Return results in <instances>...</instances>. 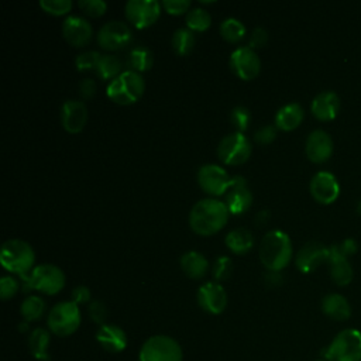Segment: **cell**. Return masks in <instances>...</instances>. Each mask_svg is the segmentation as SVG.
I'll list each match as a JSON object with an SVG mask.
<instances>
[{
    "mask_svg": "<svg viewBox=\"0 0 361 361\" xmlns=\"http://www.w3.org/2000/svg\"><path fill=\"white\" fill-rule=\"evenodd\" d=\"M230 121H231L233 127L235 128V131L244 133L250 127L251 113L244 106H235V107H233V110L230 113Z\"/></svg>",
    "mask_w": 361,
    "mask_h": 361,
    "instance_id": "cell-35",
    "label": "cell"
},
{
    "mask_svg": "<svg viewBox=\"0 0 361 361\" xmlns=\"http://www.w3.org/2000/svg\"><path fill=\"white\" fill-rule=\"evenodd\" d=\"M233 272V261L227 255H220L214 259L212 267V275L216 282L226 281Z\"/></svg>",
    "mask_w": 361,
    "mask_h": 361,
    "instance_id": "cell-36",
    "label": "cell"
},
{
    "mask_svg": "<svg viewBox=\"0 0 361 361\" xmlns=\"http://www.w3.org/2000/svg\"><path fill=\"white\" fill-rule=\"evenodd\" d=\"M276 127L275 124H265L262 127H259L255 134H254V140L257 144L261 145H268L271 144L275 138H276Z\"/></svg>",
    "mask_w": 361,
    "mask_h": 361,
    "instance_id": "cell-42",
    "label": "cell"
},
{
    "mask_svg": "<svg viewBox=\"0 0 361 361\" xmlns=\"http://www.w3.org/2000/svg\"><path fill=\"white\" fill-rule=\"evenodd\" d=\"M1 265L20 276L27 275L32 271L35 262L34 248L24 240L10 238L3 243L0 250Z\"/></svg>",
    "mask_w": 361,
    "mask_h": 361,
    "instance_id": "cell-4",
    "label": "cell"
},
{
    "mask_svg": "<svg viewBox=\"0 0 361 361\" xmlns=\"http://www.w3.org/2000/svg\"><path fill=\"white\" fill-rule=\"evenodd\" d=\"M87 313H89V317L97 323L99 326H103L106 324V320H107V316H109V310L106 307V305L100 300H92L89 305H87Z\"/></svg>",
    "mask_w": 361,
    "mask_h": 361,
    "instance_id": "cell-40",
    "label": "cell"
},
{
    "mask_svg": "<svg viewBox=\"0 0 361 361\" xmlns=\"http://www.w3.org/2000/svg\"><path fill=\"white\" fill-rule=\"evenodd\" d=\"M121 69H123V62L118 56L111 54H103L94 72L103 80H113L123 72Z\"/></svg>",
    "mask_w": 361,
    "mask_h": 361,
    "instance_id": "cell-31",
    "label": "cell"
},
{
    "mask_svg": "<svg viewBox=\"0 0 361 361\" xmlns=\"http://www.w3.org/2000/svg\"><path fill=\"white\" fill-rule=\"evenodd\" d=\"M78 7L83 11L85 16L97 18L106 13L107 3L104 0H79Z\"/></svg>",
    "mask_w": 361,
    "mask_h": 361,
    "instance_id": "cell-39",
    "label": "cell"
},
{
    "mask_svg": "<svg viewBox=\"0 0 361 361\" xmlns=\"http://www.w3.org/2000/svg\"><path fill=\"white\" fill-rule=\"evenodd\" d=\"M228 65L231 72L241 80H252L261 72V59L257 51L248 45L235 48L230 54Z\"/></svg>",
    "mask_w": 361,
    "mask_h": 361,
    "instance_id": "cell-12",
    "label": "cell"
},
{
    "mask_svg": "<svg viewBox=\"0 0 361 361\" xmlns=\"http://www.w3.org/2000/svg\"><path fill=\"white\" fill-rule=\"evenodd\" d=\"M145 90V80L141 73L123 71L117 78L109 82L106 93L110 100L121 106L137 103Z\"/></svg>",
    "mask_w": 361,
    "mask_h": 361,
    "instance_id": "cell-3",
    "label": "cell"
},
{
    "mask_svg": "<svg viewBox=\"0 0 361 361\" xmlns=\"http://www.w3.org/2000/svg\"><path fill=\"white\" fill-rule=\"evenodd\" d=\"M49 341H51L49 331L42 329V327H37L30 333L28 345H30V350H31L32 355L38 361H48L49 360V354H48Z\"/></svg>",
    "mask_w": 361,
    "mask_h": 361,
    "instance_id": "cell-29",
    "label": "cell"
},
{
    "mask_svg": "<svg viewBox=\"0 0 361 361\" xmlns=\"http://www.w3.org/2000/svg\"><path fill=\"white\" fill-rule=\"evenodd\" d=\"M251 141L244 133H230L217 145V157L226 165H241L251 157Z\"/></svg>",
    "mask_w": 361,
    "mask_h": 361,
    "instance_id": "cell-9",
    "label": "cell"
},
{
    "mask_svg": "<svg viewBox=\"0 0 361 361\" xmlns=\"http://www.w3.org/2000/svg\"><path fill=\"white\" fill-rule=\"evenodd\" d=\"M282 281H283V278L281 276L279 272H276V271H267V274H265V282H267V285H269V286H278V285L282 283Z\"/></svg>",
    "mask_w": 361,
    "mask_h": 361,
    "instance_id": "cell-48",
    "label": "cell"
},
{
    "mask_svg": "<svg viewBox=\"0 0 361 361\" xmlns=\"http://www.w3.org/2000/svg\"><path fill=\"white\" fill-rule=\"evenodd\" d=\"M45 307H47V303L41 296L30 295L23 300V303L20 306V313H21L23 319L30 323V322L41 319L45 312Z\"/></svg>",
    "mask_w": 361,
    "mask_h": 361,
    "instance_id": "cell-33",
    "label": "cell"
},
{
    "mask_svg": "<svg viewBox=\"0 0 361 361\" xmlns=\"http://www.w3.org/2000/svg\"><path fill=\"white\" fill-rule=\"evenodd\" d=\"M226 206L230 214L240 216L245 213L252 204V193L247 185V180L241 175L231 176V185L226 193Z\"/></svg>",
    "mask_w": 361,
    "mask_h": 361,
    "instance_id": "cell-14",
    "label": "cell"
},
{
    "mask_svg": "<svg viewBox=\"0 0 361 361\" xmlns=\"http://www.w3.org/2000/svg\"><path fill=\"white\" fill-rule=\"evenodd\" d=\"M196 299L200 309L210 314H220L227 306L226 289L219 282H206L200 285Z\"/></svg>",
    "mask_w": 361,
    "mask_h": 361,
    "instance_id": "cell-15",
    "label": "cell"
},
{
    "mask_svg": "<svg viewBox=\"0 0 361 361\" xmlns=\"http://www.w3.org/2000/svg\"><path fill=\"white\" fill-rule=\"evenodd\" d=\"M80 320L82 317L79 305L72 300H63L56 303L49 310L47 324L54 334L59 337H66L78 330V327L80 326Z\"/></svg>",
    "mask_w": 361,
    "mask_h": 361,
    "instance_id": "cell-7",
    "label": "cell"
},
{
    "mask_svg": "<svg viewBox=\"0 0 361 361\" xmlns=\"http://www.w3.org/2000/svg\"><path fill=\"white\" fill-rule=\"evenodd\" d=\"M89 111L83 102L78 99L65 100L61 107V124L69 134L80 133L87 121Z\"/></svg>",
    "mask_w": 361,
    "mask_h": 361,
    "instance_id": "cell-18",
    "label": "cell"
},
{
    "mask_svg": "<svg viewBox=\"0 0 361 361\" xmlns=\"http://www.w3.org/2000/svg\"><path fill=\"white\" fill-rule=\"evenodd\" d=\"M39 7L42 11L51 16H65L72 10L71 0H39Z\"/></svg>",
    "mask_w": 361,
    "mask_h": 361,
    "instance_id": "cell-38",
    "label": "cell"
},
{
    "mask_svg": "<svg viewBox=\"0 0 361 361\" xmlns=\"http://www.w3.org/2000/svg\"><path fill=\"white\" fill-rule=\"evenodd\" d=\"M336 245L340 250V252L344 254L345 257H350L351 254H354L357 251V241L354 238H344L341 243H338Z\"/></svg>",
    "mask_w": 361,
    "mask_h": 361,
    "instance_id": "cell-47",
    "label": "cell"
},
{
    "mask_svg": "<svg viewBox=\"0 0 361 361\" xmlns=\"http://www.w3.org/2000/svg\"><path fill=\"white\" fill-rule=\"evenodd\" d=\"M140 361H182L180 344L165 334L152 336L141 345Z\"/></svg>",
    "mask_w": 361,
    "mask_h": 361,
    "instance_id": "cell-8",
    "label": "cell"
},
{
    "mask_svg": "<svg viewBox=\"0 0 361 361\" xmlns=\"http://www.w3.org/2000/svg\"><path fill=\"white\" fill-rule=\"evenodd\" d=\"M96 89H97L96 82L90 78H85L79 82V93H80L82 99H85V100L92 99L96 93Z\"/></svg>",
    "mask_w": 361,
    "mask_h": 361,
    "instance_id": "cell-45",
    "label": "cell"
},
{
    "mask_svg": "<svg viewBox=\"0 0 361 361\" xmlns=\"http://www.w3.org/2000/svg\"><path fill=\"white\" fill-rule=\"evenodd\" d=\"M322 355L326 361H361V331L357 329L341 330L323 348Z\"/></svg>",
    "mask_w": 361,
    "mask_h": 361,
    "instance_id": "cell-6",
    "label": "cell"
},
{
    "mask_svg": "<svg viewBox=\"0 0 361 361\" xmlns=\"http://www.w3.org/2000/svg\"><path fill=\"white\" fill-rule=\"evenodd\" d=\"M96 38L102 49L120 51L133 42V31L127 23L111 20L99 28Z\"/></svg>",
    "mask_w": 361,
    "mask_h": 361,
    "instance_id": "cell-10",
    "label": "cell"
},
{
    "mask_svg": "<svg viewBox=\"0 0 361 361\" xmlns=\"http://www.w3.org/2000/svg\"><path fill=\"white\" fill-rule=\"evenodd\" d=\"M62 35L68 44L80 48L90 42L93 28L85 17L68 16L62 23Z\"/></svg>",
    "mask_w": 361,
    "mask_h": 361,
    "instance_id": "cell-19",
    "label": "cell"
},
{
    "mask_svg": "<svg viewBox=\"0 0 361 361\" xmlns=\"http://www.w3.org/2000/svg\"><path fill=\"white\" fill-rule=\"evenodd\" d=\"M195 42H196L195 32L192 30H189L188 27H182V28L175 30V32L172 34V38H171L172 49L179 56L189 55L192 52L193 47H195Z\"/></svg>",
    "mask_w": 361,
    "mask_h": 361,
    "instance_id": "cell-30",
    "label": "cell"
},
{
    "mask_svg": "<svg viewBox=\"0 0 361 361\" xmlns=\"http://www.w3.org/2000/svg\"><path fill=\"white\" fill-rule=\"evenodd\" d=\"M197 183L204 193L216 197L227 193L231 185V176L220 165L204 164L197 171Z\"/></svg>",
    "mask_w": 361,
    "mask_h": 361,
    "instance_id": "cell-11",
    "label": "cell"
},
{
    "mask_svg": "<svg viewBox=\"0 0 361 361\" xmlns=\"http://www.w3.org/2000/svg\"><path fill=\"white\" fill-rule=\"evenodd\" d=\"M161 8L162 6L157 0H128L124 6V14L135 28L144 30L159 18Z\"/></svg>",
    "mask_w": 361,
    "mask_h": 361,
    "instance_id": "cell-13",
    "label": "cell"
},
{
    "mask_svg": "<svg viewBox=\"0 0 361 361\" xmlns=\"http://www.w3.org/2000/svg\"><path fill=\"white\" fill-rule=\"evenodd\" d=\"M228 214L230 212L224 202L216 197H204L190 209L189 226L199 235H213L226 226Z\"/></svg>",
    "mask_w": 361,
    "mask_h": 361,
    "instance_id": "cell-1",
    "label": "cell"
},
{
    "mask_svg": "<svg viewBox=\"0 0 361 361\" xmlns=\"http://www.w3.org/2000/svg\"><path fill=\"white\" fill-rule=\"evenodd\" d=\"M179 265L183 274L190 279H202L209 271V261L199 251H186L179 258Z\"/></svg>",
    "mask_w": 361,
    "mask_h": 361,
    "instance_id": "cell-25",
    "label": "cell"
},
{
    "mask_svg": "<svg viewBox=\"0 0 361 361\" xmlns=\"http://www.w3.org/2000/svg\"><path fill=\"white\" fill-rule=\"evenodd\" d=\"M323 313L333 320H347L351 316V306L348 300L340 293H327L322 299Z\"/></svg>",
    "mask_w": 361,
    "mask_h": 361,
    "instance_id": "cell-26",
    "label": "cell"
},
{
    "mask_svg": "<svg viewBox=\"0 0 361 361\" xmlns=\"http://www.w3.org/2000/svg\"><path fill=\"white\" fill-rule=\"evenodd\" d=\"M224 244L231 252L241 255L254 247V237L247 228H234L226 234Z\"/></svg>",
    "mask_w": 361,
    "mask_h": 361,
    "instance_id": "cell-28",
    "label": "cell"
},
{
    "mask_svg": "<svg viewBox=\"0 0 361 361\" xmlns=\"http://www.w3.org/2000/svg\"><path fill=\"white\" fill-rule=\"evenodd\" d=\"M126 65L128 71H134L138 73L149 71L154 65V54L148 47L137 44L128 51Z\"/></svg>",
    "mask_w": 361,
    "mask_h": 361,
    "instance_id": "cell-27",
    "label": "cell"
},
{
    "mask_svg": "<svg viewBox=\"0 0 361 361\" xmlns=\"http://www.w3.org/2000/svg\"><path fill=\"white\" fill-rule=\"evenodd\" d=\"M327 264H329V269H330V276L337 285L344 286L351 282L353 275H354L353 267L348 261V257L341 254L336 244L329 247Z\"/></svg>",
    "mask_w": 361,
    "mask_h": 361,
    "instance_id": "cell-21",
    "label": "cell"
},
{
    "mask_svg": "<svg viewBox=\"0 0 361 361\" xmlns=\"http://www.w3.org/2000/svg\"><path fill=\"white\" fill-rule=\"evenodd\" d=\"M20 289V283L11 275H4L0 279V298L3 300L11 299Z\"/></svg>",
    "mask_w": 361,
    "mask_h": 361,
    "instance_id": "cell-41",
    "label": "cell"
},
{
    "mask_svg": "<svg viewBox=\"0 0 361 361\" xmlns=\"http://www.w3.org/2000/svg\"><path fill=\"white\" fill-rule=\"evenodd\" d=\"M309 189L313 199L322 204L333 203L340 193L337 178L329 171L316 172L310 179Z\"/></svg>",
    "mask_w": 361,
    "mask_h": 361,
    "instance_id": "cell-16",
    "label": "cell"
},
{
    "mask_svg": "<svg viewBox=\"0 0 361 361\" xmlns=\"http://www.w3.org/2000/svg\"><path fill=\"white\" fill-rule=\"evenodd\" d=\"M21 279L25 292L34 289L45 295H56L63 289L66 281L63 271L54 264H39Z\"/></svg>",
    "mask_w": 361,
    "mask_h": 361,
    "instance_id": "cell-5",
    "label": "cell"
},
{
    "mask_svg": "<svg viewBox=\"0 0 361 361\" xmlns=\"http://www.w3.org/2000/svg\"><path fill=\"white\" fill-rule=\"evenodd\" d=\"M18 329H20V331H25V330L28 329V322H25V320H24V322L18 326Z\"/></svg>",
    "mask_w": 361,
    "mask_h": 361,
    "instance_id": "cell-50",
    "label": "cell"
},
{
    "mask_svg": "<svg viewBox=\"0 0 361 361\" xmlns=\"http://www.w3.org/2000/svg\"><path fill=\"white\" fill-rule=\"evenodd\" d=\"M185 21L189 30H192L193 32H202L212 25V16L207 10L202 7H193L186 13Z\"/></svg>",
    "mask_w": 361,
    "mask_h": 361,
    "instance_id": "cell-34",
    "label": "cell"
},
{
    "mask_svg": "<svg viewBox=\"0 0 361 361\" xmlns=\"http://www.w3.org/2000/svg\"><path fill=\"white\" fill-rule=\"evenodd\" d=\"M97 343L110 353H120L127 347V334L117 324L106 323L96 331Z\"/></svg>",
    "mask_w": 361,
    "mask_h": 361,
    "instance_id": "cell-23",
    "label": "cell"
},
{
    "mask_svg": "<svg viewBox=\"0 0 361 361\" xmlns=\"http://www.w3.org/2000/svg\"><path fill=\"white\" fill-rule=\"evenodd\" d=\"M220 35L223 39H226L227 42L235 44L238 41H241L245 34H247V28L245 25L235 17H227L220 23L219 27Z\"/></svg>",
    "mask_w": 361,
    "mask_h": 361,
    "instance_id": "cell-32",
    "label": "cell"
},
{
    "mask_svg": "<svg viewBox=\"0 0 361 361\" xmlns=\"http://www.w3.org/2000/svg\"><path fill=\"white\" fill-rule=\"evenodd\" d=\"M357 212L361 214V200L357 203Z\"/></svg>",
    "mask_w": 361,
    "mask_h": 361,
    "instance_id": "cell-51",
    "label": "cell"
},
{
    "mask_svg": "<svg viewBox=\"0 0 361 361\" xmlns=\"http://www.w3.org/2000/svg\"><path fill=\"white\" fill-rule=\"evenodd\" d=\"M305 152L312 162H326L333 154V140L330 134L322 128L310 131L305 141Z\"/></svg>",
    "mask_w": 361,
    "mask_h": 361,
    "instance_id": "cell-20",
    "label": "cell"
},
{
    "mask_svg": "<svg viewBox=\"0 0 361 361\" xmlns=\"http://www.w3.org/2000/svg\"><path fill=\"white\" fill-rule=\"evenodd\" d=\"M90 296H92L90 289L85 285H79L72 290V302H75L76 305L90 303Z\"/></svg>",
    "mask_w": 361,
    "mask_h": 361,
    "instance_id": "cell-46",
    "label": "cell"
},
{
    "mask_svg": "<svg viewBox=\"0 0 361 361\" xmlns=\"http://www.w3.org/2000/svg\"><path fill=\"white\" fill-rule=\"evenodd\" d=\"M103 54H100L99 51H83L80 54L76 55L75 58V66L79 72H85V71H94L100 58Z\"/></svg>",
    "mask_w": 361,
    "mask_h": 361,
    "instance_id": "cell-37",
    "label": "cell"
},
{
    "mask_svg": "<svg viewBox=\"0 0 361 361\" xmlns=\"http://www.w3.org/2000/svg\"><path fill=\"white\" fill-rule=\"evenodd\" d=\"M327 259L329 248L324 244H322L320 241H307L298 251L295 257V264L300 272L309 274L317 269L323 262H327Z\"/></svg>",
    "mask_w": 361,
    "mask_h": 361,
    "instance_id": "cell-17",
    "label": "cell"
},
{
    "mask_svg": "<svg viewBox=\"0 0 361 361\" xmlns=\"http://www.w3.org/2000/svg\"><path fill=\"white\" fill-rule=\"evenodd\" d=\"M338 110H340V97L333 90H323L317 93L313 97L310 104L312 114L322 121L333 120L337 116Z\"/></svg>",
    "mask_w": 361,
    "mask_h": 361,
    "instance_id": "cell-22",
    "label": "cell"
},
{
    "mask_svg": "<svg viewBox=\"0 0 361 361\" xmlns=\"http://www.w3.org/2000/svg\"><path fill=\"white\" fill-rule=\"evenodd\" d=\"M268 31L262 27H255L251 34H250V41H248V47L255 49V48H261L268 42Z\"/></svg>",
    "mask_w": 361,
    "mask_h": 361,
    "instance_id": "cell-44",
    "label": "cell"
},
{
    "mask_svg": "<svg viewBox=\"0 0 361 361\" xmlns=\"http://www.w3.org/2000/svg\"><path fill=\"white\" fill-rule=\"evenodd\" d=\"M317 361H326V360H324V358H323V360H317Z\"/></svg>",
    "mask_w": 361,
    "mask_h": 361,
    "instance_id": "cell-52",
    "label": "cell"
},
{
    "mask_svg": "<svg viewBox=\"0 0 361 361\" xmlns=\"http://www.w3.org/2000/svg\"><path fill=\"white\" fill-rule=\"evenodd\" d=\"M161 6L168 14H172V16H180L190 10L189 0H164Z\"/></svg>",
    "mask_w": 361,
    "mask_h": 361,
    "instance_id": "cell-43",
    "label": "cell"
},
{
    "mask_svg": "<svg viewBox=\"0 0 361 361\" xmlns=\"http://www.w3.org/2000/svg\"><path fill=\"white\" fill-rule=\"evenodd\" d=\"M268 219H269V212H268V210H262L261 213L257 214L255 221H257V223L259 221V224H262V223H265Z\"/></svg>",
    "mask_w": 361,
    "mask_h": 361,
    "instance_id": "cell-49",
    "label": "cell"
},
{
    "mask_svg": "<svg viewBox=\"0 0 361 361\" xmlns=\"http://www.w3.org/2000/svg\"><path fill=\"white\" fill-rule=\"evenodd\" d=\"M292 252L290 237L282 230H271L259 243L258 257L267 271L279 272L290 262Z\"/></svg>",
    "mask_w": 361,
    "mask_h": 361,
    "instance_id": "cell-2",
    "label": "cell"
},
{
    "mask_svg": "<svg viewBox=\"0 0 361 361\" xmlns=\"http://www.w3.org/2000/svg\"><path fill=\"white\" fill-rule=\"evenodd\" d=\"M303 118H305L303 107L296 102H290V103L282 106L281 109H278V111L275 114L274 124L278 130L290 131V130H295L296 127H299L300 123L303 121Z\"/></svg>",
    "mask_w": 361,
    "mask_h": 361,
    "instance_id": "cell-24",
    "label": "cell"
}]
</instances>
